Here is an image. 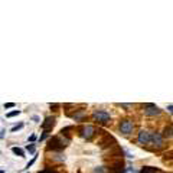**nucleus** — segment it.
Returning a JSON list of instances; mask_svg holds the SVG:
<instances>
[{
    "label": "nucleus",
    "mask_w": 173,
    "mask_h": 173,
    "mask_svg": "<svg viewBox=\"0 0 173 173\" xmlns=\"http://www.w3.org/2000/svg\"><path fill=\"white\" fill-rule=\"evenodd\" d=\"M69 144V139L66 137H62V136H53L50 137L49 140V144H48V150H53V151H61L64 150Z\"/></svg>",
    "instance_id": "nucleus-1"
},
{
    "label": "nucleus",
    "mask_w": 173,
    "mask_h": 173,
    "mask_svg": "<svg viewBox=\"0 0 173 173\" xmlns=\"http://www.w3.org/2000/svg\"><path fill=\"white\" fill-rule=\"evenodd\" d=\"M92 120L98 124H108L111 121V115L105 110H95L92 113Z\"/></svg>",
    "instance_id": "nucleus-2"
},
{
    "label": "nucleus",
    "mask_w": 173,
    "mask_h": 173,
    "mask_svg": "<svg viewBox=\"0 0 173 173\" xmlns=\"http://www.w3.org/2000/svg\"><path fill=\"white\" fill-rule=\"evenodd\" d=\"M150 143L153 144V148H162L165 146V141H163V137H162V134L160 133H154V134H151V137H150Z\"/></svg>",
    "instance_id": "nucleus-3"
},
{
    "label": "nucleus",
    "mask_w": 173,
    "mask_h": 173,
    "mask_svg": "<svg viewBox=\"0 0 173 173\" xmlns=\"http://www.w3.org/2000/svg\"><path fill=\"white\" fill-rule=\"evenodd\" d=\"M143 111H144V114L147 117H156V115H159L162 113V110L157 107L156 104H146Z\"/></svg>",
    "instance_id": "nucleus-4"
},
{
    "label": "nucleus",
    "mask_w": 173,
    "mask_h": 173,
    "mask_svg": "<svg viewBox=\"0 0 173 173\" xmlns=\"http://www.w3.org/2000/svg\"><path fill=\"white\" fill-rule=\"evenodd\" d=\"M134 130V123H133L131 120H123L121 123H120V131L125 134V136H128L130 133H133Z\"/></svg>",
    "instance_id": "nucleus-5"
},
{
    "label": "nucleus",
    "mask_w": 173,
    "mask_h": 173,
    "mask_svg": "<svg viewBox=\"0 0 173 173\" xmlns=\"http://www.w3.org/2000/svg\"><path fill=\"white\" fill-rule=\"evenodd\" d=\"M79 131H81L79 134L82 136L84 139L91 140V139H92V136L95 134V127H92V125H85V127H82Z\"/></svg>",
    "instance_id": "nucleus-6"
},
{
    "label": "nucleus",
    "mask_w": 173,
    "mask_h": 173,
    "mask_svg": "<svg viewBox=\"0 0 173 173\" xmlns=\"http://www.w3.org/2000/svg\"><path fill=\"white\" fill-rule=\"evenodd\" d=\"M150 137H151V134H150V133L146 131V130H141V131L139 133L137 141H139V144H140V146H146V144L150 143Z\"/></svg>",
    "instance_id": "nucleus-7"
},
{
    "label": "nucleus",
    "mask_w": 173,
    "mask_h": 173,
    "mask_svg": "<svg viewBox=\"0 0 173 173\" xmlns=\"http://www.w3.org/2000/svg\"><path fill=\"white\" fill-rule=\"evenodd\" d=\"M55 123H56V118H55V117H46L45 121L42 123V130H43V131H50V130L53 128Z\"/></svg>",
    "instance_id": "nucleus-8"
},
{
    "label": "nucleus",
    "mask_w": 173,
    "mask_h": 173,
    "mask_svg": "<svg viewBox=\"0 0 173 173\" xmlns=\"http://www.w3.org/2000/svg\"><path fill=\"white\" fill-rule=\"evenodd\" d=\"M99 144H101V147L105 148V147H110V146H115L117 144V141L113 136H110V134H104V139L99 141Z\"/></svg>",
    "instance_id": "nucleus-9"
},
{
    "label": "nucleus",
    "mask_w": 173,
    "mask_h": 173,
    "mask_svg": "<svg viewBox=\"0 0 173 173\" xmlns=\"http://www.w3.org/2000/svg\"><path fill=\"white\" fill-rule=\"evenodd\" d=\"M71 117L74 118L75 121H82L84 118L87 117V113H85V110H75V113H72Z\"/></svg>",
    "instance_id": "nucleus-10"
},
{
    "label": "nucleus",
    "mask_w": 173,
    "mask_h": 173,
    "mask_svg": "<svg viewBox=\"0 0 173 173\" xmlns=\"http://www.w3.org/2000/svg\"><path fill=\"white\" fill-rule=\"evenodd\" d=\"M111 170L115 173H123V162L121 160H117V162H114L113 163V167H111Z\"/></svg>",
    "instance_id": "nucleus-11"
},
{
    "label": "nucleus",
    "mask_w": 173,
    "mask_h": 173,
    "mask_svg": "<svg viewBox=\"0 0 173 173\" xmlns=\"http://www.w3.org/2000/svg\"><path fill=\"white\" fill-rule=\"evenodd\" d=\"M162 137H165V139H172V124H169V125L165 128Z\"/></svg>",
    "instance_id": "nucleus-12"
},
{
    "label": "nucleus",
    "mask_w": 173,
    "mask_h": 173,
    "mask_svg": "<svg viewBox=\"0 0 173 173\" xmlns=\"http://www.w3.org/2000/svg\"><path fill=\"white\" fill-rule=\"evenodd\" d=\"M12 151H13L16 156H20V157L25 156V151H23L22 148H19V147H12Z\"/></svg>",
    "instance_id": "nucleus-13"
},
{
    "label": "nucleus",
    "mask_w": 173,
    "mask_h": 173,
    "mask_svg": "<svg viewBox=\"0 0 173 173\" xmlns=\"http://www.w3.org/2000/svg\"><path fill=\"white\" fill-rule=\"evenodd\" d=\"M71 130H72V127H65V128H62V130H61V134H62V136H65L66 139H68V136H69V131H71Z\"/></svg>",
    "instance_id": "nucleus-14"
},
{
    "label": "nucleus",
    "mask_w": 173,
    "mask_h": 173,
    "mask_svg": "<svg viewBox=\"0 0 173 173\" xmlns=\"http://www.w3.org/2000/svg\"><path fill=\"white\" fill-rule=\"evenodd\" d=\"M20 114V111H19V110H15V111H10V113H7V115H6V117H7V118H12V117H16V115H19Z\"/></svg>",
    "instance_id": "nucleus-15"
},
{
    "label": "nucleus",
    "mask_w": 173,
    "mask_h": 173,
    "mask_svg": "<svg viewBox=\"0 0 173 173\" xmlns=\"http://www.w3.org/2000/svg\"><path fill=\"white\" fill-rule=\"evenodd\" d=\"M26 150H27L29 153H35L36 147H35V144H27V146H26Z\"/></svg>",
    "instance_id": "nucleus-16"
},
{
    "label": "nucleus",
    "mask_w": 173,
    "mask_h": 173,
    "mask_svg": "<svg viewBox=\"0 0 173 173\" xmlns=\"http://www.w3.org/2000/svg\"><path fill=\"white\" fill-rule=\"evenodd\" d=\"M22 127H23V123H19L17 125H15V127L12 128V133H15V131H17V130H20Z\"/></svg>",
    "instance_id": "nucleus-17"
},
{
    "label": "nucleus",
    "mask_w": 173,
    "mask_h": 173,
    "mask_svg": "<svg viewBox=\"0 0 173 173\" xmlns=\"http://www.w3.org/2000/svg\"><path fill=\"white\" fill-rule=\"evenodd\" d=\"M48 136H49V131H43V134H42L41 137H39V141H43L45 139H46V137H48Z\"/></svg>",
    "instance_id": "nucleus-18"
},
{
    "label": "nucleus",
    "mask_w": 173,
    "mask_h": 173,
    "mask_svg": "<svg viewBox=\"0 0 173 173\" xmlns=\"http://www.w3.org/2000/svg\"><path fill=\"white\" fill-rule=\"evenodd\" d=\"M120 107L125 108V110H130V108H131L133 105H131V104H120Z\"/></svg>",
    "instance_id": "nucleus-19"
},
{
    "label": "nucleus",
    "mask_w": 173,
    "mask_h": 173,
    "mask_svg": "<svg viewBox=\"0 0 173 173\" xmlns=\"http://www.w3.org/2000/svg\"><path fill=\"white\" fill-rule=\"evenodd\" d=\"M95 173H105V169H104V167H97V169H95Z\"/></svg>",
    "instance_id": "nucleus-20"
},
{
    "label": "nucleus",
    "mask_w": 173,
    "mask_h": 173,
    "mask_svg": "<svg viewBox=\"0 0 173 173\" xmlns=\"http://www.w3.org/2000/svg\"><path fill=\"white\" fill-rule=\"evenodd\" d=\"M39 173H56L55 170H52V169H45V170H41Z\"/></svg>",
    "instance_id": "nucleus-21"
},
{
    "label": "nucleus",
    "mask_w": 173,
    "mask_h": 173,
    "mask_svg": "<svg viewBox=\"0 0 173 173\" xmlns=\"http://www.w3.org/2000/svg\"><path fill=\"white\" fill-rule=\"evenodd\" d=\"M35 160H36V157H33V160H30V162H29V163L26 165V169H29V167H30V166H32L33 163H35Z\"/></svg>",
    "instance_id": "nucleus-22"
},
{
    "label": "nucleus",
    "mask_w": 173,
    "mask_h": 173,
    "mask_svg": "<svg viewBox=\"0 0 173 173\" xmlns=\"http://www.w3.org/2000/svg\"><path fill=\"white\" fill-rule=\"evenodd\" d=\"M15 107V104L13 102H7V104H4V108H13Z\"/></svg>",
    "instance_id": "nucleus-23"
},
{
    "label": "nucleus",
    "mask_w": 173,
    "mask_h": 173,
    "mask_svg": "<svg viewBox=\"0 0 173 173\" xmlns=\"http://www.w3.org/2000/svg\"><path fill=\"white\" fill-rule=\"evenodd\" d=\"M35 140H36V134H32V136L29 137V141L32 143V141H35Z\"/></svg>",
    "instance_id": "nucleus-24"
},
{
    "label": "nucleus",
    "mask_w": 173,
    "mask_h": 173,
    "mask_svg": "<svg viewBox=\"0 0 173 173\" xmlns=\"http://www.w3.org/2000/svg\"><path fill=\"white\" fill-rule=\"evenodd\" d=\"M50 108H53L55 111H58L56 108H59V105H58V104H50Z\"/></svg>",
    "instance_id": "nucleus-25"
},
{
    "label": "nucleus",
    "mask_w": 173,
    "mask_h": 173,
    "mask_svg": "<svg viewBox=\"0 0 173 173\" xmlns=\"http://www.w3.org/2000/svg\"><path fill=\"white\" fill-rule=\"evenodd\" d=\"M32 120H33V121H39V117H38V115H33Z\"/></svg>",
    "instance_id": "nucleus-26"
},
{
    "label": "nucleus",
    "mask_w": 173,
    "mask_h": 173,
    "mask_svg": "<svg viewBox=\"0 0 173 173\" xmlns=\"http://www.w3.org/2000/svg\"><path fill=\"white\" fill-rule=\"evenodd\" d=\"M167 110H169V113H172V111H173V105H172V104H169V107H167Z\"/></svg>",
    "instance_id": "nucleus-27"
},
{
    "label": "nucleus",
    "mask_w": 173,
    "mask_h": 173,
    "mask_svg": "<svg viewBox=\"0 0 173 173\" xmlns=\"http://www.w3.org/2000/svg\"><path fill=\"white\" fill-rule=\"evenodd\" d=\"M0 173H4V170H0Z\"/></svg>",
    "instance_id": "nucleus-28"
},
{
    "label": "nucleus",
    "mask_w": 173,
    "mask_h": 173,
    "mask_svg": "<svg viewBox=\"0 0 173 173\" xmlns=\"http://www.w3.org/2000/svg\"><path fill=\"white\" fill-rule=\"evenodd\" d=\"M123 173H127V172H123Z\"/></svg>",
    "instance_id": "nucleus-29"
}]
</instances>
